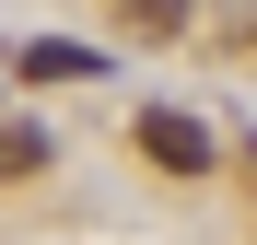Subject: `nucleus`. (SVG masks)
Wrapping results in <instances>:
<instances>
[{"instance_id":"obj_1","label":"nucleus","mask_w":257,"mask_h":245,"mask_svg":"<svg viewBox=\"0 0 257 245\" xmlns=\"http://www.w3.org/2000/svg\"><path fill=\"white\" fill-rule=\"evenodd\" d=\"M141 152L164 163V175H210V129H199V117H176V105L141 117Z\"/></svg>"},{"instance_id":"obj_2","label":"nucleus","mask_w":257,"mask_h":245,"mask_svg":"<svg viewBox=\"0 0 257 245\" xmlns=\"http://www.w3.org/2000/svg\"><path fill=\"white\" fill-rule=\"evenodd\" d=\"M176 24H187V0H117V35L128 47H164Z\"/></svg>"},{"instance_id":"obj_4","label":"nucleus","mask_w":257,"mask_h":245,"mask_svg":"<svg viewBox=\"0 0 257 245\" xmlns=\"http://www.w3.org/2000/svg\"><path fill=\"white\" fill-rule=\"evenodd\" d=\"M47 163V129H0V175H35Z\"/></svg>"},{"instance_id":"obj_3","label":"nucleus","mask_w":257,"mask_h":245,"mask_svg":"<svg viewBox=\"0 0 257 245\" xmlns=\"http://www.w3.org/2000/svg\"><path fill=\"white\" fill-rule=\"evenodd\" d=\"M24 82H94V59H82V47H35V59H24Z\"/></svg>"}]
</instances>
